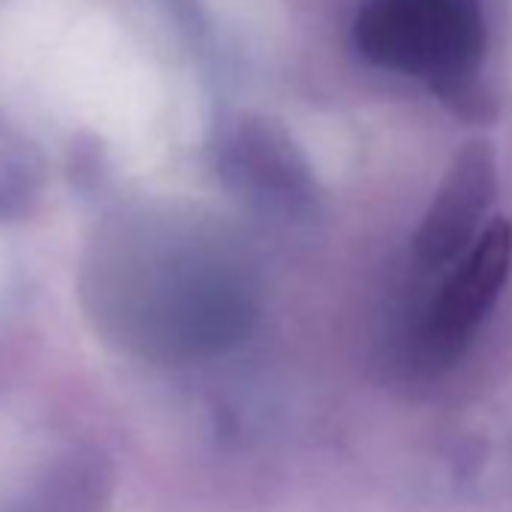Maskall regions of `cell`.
Listing matches in <instances>:
<instances>
[{
	"mask_svg": "<svg viewBox=\"0 0 512 512\" xmlns=\"http://www.w3.org/2000/svg\"><path fill=\"white\" fill-rule=\"evenodd\" d=\"M455 263L413 338L422 368L452 365L500 299L512 272V223L503 217L488 223Z\"/></svg>",
	"mask_w": 512,
	"mask_h": 512,
	"instance_id": "obj_2",
	"label": "cell"
},
{
	"mask_svg": "<svg viewBox=\"0 0 512 512\" xmlns=\"http://www.w3.org/2000/svg\"><path fill=\"white\" fill-rule=\"evenodd\" d=\"M226 169L241 193L269 208L296 211L308 196V169L269 124H244L226 145Z\"/></svg>",
	"mask_w": 512,
	"mask_h": 512,
	"instance_id": "obj_5",
	"label": "cell"
},
{
	"mask_svg": "<svg viewBox=\"0 0 512 512\" xmlns=\"http://www.w3.org/2000/svg\"><path fill=\"white\" fill-rule=\"evenodd\" d=\"M353 34L371 64L425 82L455 115L494 118L479 0H365Z\"/></svg>",
	"mask_w": 512,
	"mask_h": 512,
	"instance_id": "obj_1",
	"label": "cell"
},
{
	"mask_svg": "<svg viewBox=\"0 0 512 512\" xmlns=\"http://www.w3.org/2000/svg\"><path fill=\"white\" fill-rule=\"evenodd\" d=\"M497 193V160L485 139H470L461 145L449 163L431 208L425 211L416 235L413 256L422 269H443L473 244L485 211Z\"/></svg>",
	"mask_w": 512,
	"mask_h": 512,
	"instance_id": "obj_3",
	"label": "cell"
},
{
	"mask_svg": "<svg viewBox=\"0 0 512 512\" xmlns=\"http://www.w3.org/2000/svg\"><path fill=\"white\" fill-rule=\"evenodd\" d=\"M112 491V461L94 446H67L25 479L4 512H106Z\"/></svg>",
	"mask_w": 512,
	"mask_h": 512,
	"instance_id": "obj_4",
	"label": "cell"
}]
</instances>
